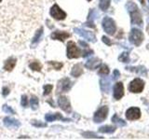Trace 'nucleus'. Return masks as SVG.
Masks as SVG:
<instances>
[{
  "label": "nucleus",
  "mask_w": 149,
  "mask_h": 140,
  "mask_svg": "<svg viewBox=\"0 0 149 140\" xmlns=\"http://www.w3.org/2000/svg\"><path fill=\"white\" fill-rule=\"evenodd\" d=\"M126 8L130 13V21H132V24H140L142 25L143 20H142V15L139 11V8L137 5L133 2H128L126 5Z\"/></svg>",
  "instance_id": "obj_1"
},
{
  "label": "nucleus",
  "mask_w": 149,
  "mask_h": 140,
  "mask_svg": "<svg viewBox=\"0 0 149 140\" xmlns=\"http://www.w3.org/2000/svg\"><path fill=\"white\" fill-rule=\"evenodd\" d=\"M102 28L109 35H114L116 30V22L112 18L110 17H104L102 20Z\"/></svg>",
  "instance_id": "obj_2"
},
{
  "label": "nucleus",
  "mask_w": 149,
  "mask_h": 140,
  "mask_svg": "<svg viewBox=\"0 0 149 140\" xmlns=\"http://www.w3.org/2000/svg\"><path fill=\"white\" fill-rule=\"evenodd\" d=\"M143 40V35L141 30L133 28L130 34V41L135 46H140Z\"/></svg>",
  "instance_id": "obj_3"
},
{
  "label": "nucleus",
  "mask_w": 149,
  "mask_h": 140,
  "mask_svg": "<svg viewBox=\"0 0 149 140\" xmlns=\"http://www.w3.org/2000/svg\"><path fill=\"white\" fill-rule=\"evenodd\" d=\"M81 55V50H79L76 43L73 41H69L67 44V57L69 59L78 58Z\"/></svg>",
  "instance_id": "obj_4"
},
{
  "label": "nucleus",
  "mask_w": 149,
  "mask_h": 140,
  "mask_svg": "<svg viewBox=\"0 0 149 140\" xmlns=\"http://www.w3.org/2000/svg\"><path fill=\"white\" fill-rule=\"evenodd\" d=\"M144 88V82L143 79L141 78H134L133 80L130 83L129 86V90L130 92H134V93H138V92H142Z\"/></svg>",
  "instance_id": "obj_5"
},
{
  "label": "nucleus",
  "mask_w": 149,
  "mask_h": 140,
  "mask_svg": "<svg viewBox=\"0 0 149 140\" xmlns=\"http://www.w3.org/2000/svg\"><path fill=\"white\" fill-rule=\"evenodd\" d=\"M108 111H109L108 106H104L100 107V108L95 112L94 116H93V120H94L96 123H102V121H104L106 119L107 114H108Z\"/></svg>",
  "instance_id": "obj_6"
},
{
  "label": "nucleus",
  "mask_w": 149,
  "mask_h": 140,
  "mask_svg": "<svg viewBox=\"0 0 149 140\" xmlns=\"http://www.w3.org/2000/svg\"><path fill=\"white\" fill-rule=\"evenodd\" d=\"M49 14L51 17H53L54 19L59 20V21L64 20V19L66 18V13H65L63 10H62L57 4H55L51 7L50 10H49Z\"/></svg>",
  "instance_id": "obj_7"
},
{
  "label": "nucleus",
  "mask_w": 149,
  "mask_h": 140,
  "mask_svg": "<svg viewBox=\"0 0 149 140\" xmlns=\"http://www.w3.org/2000/svg\"><path fill=\"white\" fill-rule=\"evenodd\" d=\"M72 81L70 80L68 78H64L58 82V88H57V92H68L70 89L72 88Z\"/></svg>",
  "instance_id": "obj_8"
},
{
  "label": "nucleus",
  "mask_w": 149,
  "mask_h": 140,
  "mask_svg": "<svg viewBox=\"0 0 149 140\" xmlns=\"http://www.w3.org/2000/svg\"><path fill=\"white\" fill-rule=\"evenodd\" d=\"M74 32L77 33V35H79L80 36L84 37L85 39L91 41V42H96V36L93 34L92 32L90 31H86L84 29H81V28H74Z\"/></svg>",
  "instance_id": "obj_9"
},
{
  "label": "nucleus",
  "mask_w": 149,
  "mask_h": 140,
  "mask_svg": "<svg viewBox=\"0 0 149 140\" xmlns=\"http://www.w3.org/2000/svg\"><path fill=\"white\" fill-rule=\"evenodd\" d=\"M126 117L130 120H139L141 118V110L138 107H130L126 111Z\"/></svg>",
  "instance_id": "obj_10"
},
{
  "label": "nucleus",
  "mask_w": 149,
  "mask_h": 140,
  "mask_svg": "<svg viewBox=\"0 0 149 140\" xmlns=\"http://www.w3.org/2000/svg\"><path fill=\"white\" fill-rule=\"evenodd\" d=\"M58 105H59V106L61 107V108H62L63 111L67 112V113H70V112L72 111L71 105H70V102H69L67 97L60 96L59 99H58Z\"/></svg>",
  "instance_id": "obj_11"
},
{
  "label": "nucleus",
  "mask_w": 149,
  "mask_h": 140,
  "mask_svg": "<svg viewBox=\"0 0 149 140\" xmlns=\"http://www.w3.org/2000/svg\"><path fill=\"white\" fill-rule=\"evenodd\" d=\"M124 96V86L122 82H116L114 86V97L116 100H119Z\"/></svg>",
  "instance_id": "obj_12"
},
{
  "label": "nucleus",
  "mask_w": 149,
  "mask_h": 140,
  "mask_svg": "<svg viewBox=\"0 0 149 140\" xmlns=\"http://www.w3.org/2000/svg\"><path fill=\"white\" fill-rule=\"evenodd\" d=\"M4 125L8 128H18L21 126V123L17 120H14L12 118H9V117H6L3 120Z\"/></svg>",
  "instance_id": "obj_13"
},
{
  "label": "nucleus",
  "mask_w": 149,
  "mask_h": 140,
  "mask_svg": "<svg viewBox=\"0 0 149 140\" xmlns=\"http://www.w3.org/2000/svg\"><path fill=\"white\" fill-rule=\"evenodd\" d=\"M70 36V34L67 32H63V31H55L51 34L50 37L55 40H60V41H64L66 38Z\"/></svg>",
  "instance_id": "obj_14"
},
{
  "label": "nucleus",
  "mask_w": 149,
  "mask_h": 140,
  "mask_svg": "<svg viewBox=\"0 0 149 140\" xmlns=\"http://www.w3.org/2000/svg\"><path fill=\"white\" fill-rule=\"evenodd\" d=\"M100 64H101V60L100 59H98V58H92V59L88 60V62L85 64V66L88 69L93 70V69L97 68Z\"/></svg>",
  "instance_id": "obj_15"
},
{
  "label": "nucleus",
  "mask_w": 149,
  "mask_h": 140,
  "mask_svg": "<svg viewBox=\"0 0 149 140\" xmlns=\"http://www.w3.org/2000/svg\"><path fill=\"white\" fill-rule=\"evenodd\" d=\"M45 120H46V121H53V120H65V121H70L69 119H64L60 113H55V114L49 113V114H46Z\"/></svg>",
  "instance_id": "obj_16"
},
{
  "label": "nucleus",
  "mask_w": 149,
  "mask_h": 140,
  "mask_svg": "<svg viewBox=\"0 0 149 140\" xmlns=\"http://www.w3.org/2000/svg\"><path fill=\"white\" fill-rule=\"evenodd\" d=\"M42 36H43V27H40L39 29L36 31L35 36L33 37V39H32L31 45L33 46V48H35V47L39 43L41 38H42Z\"/></svg>",
  "instance_id": "obj_17"
},
{
  "label": "nucleus",
  "mask_w": 149,
  "mask_h": 140,
  "mask_svg": "<svg viewBox=\"0 0 149 140\" xmlns=\"http://www.w3.org/2000/svg\"><path fill=\"white\" fill-rule=\"evenodd\" d=\"M16 63H17V60L16 58H8L6 62H5V64H4V69L6 70V71H11V70L15 67L16 65Z\"/></svg>",
  "instance_id": "obj_18"
},
{
  "label": "nucleus",
  "mask_w": 149,
  "mask_h": 140,
  "mask_svg": "<svg viewBox=\"0 0 149 140\" xmlns=\"http://www.w3.org/2000/svg\"><path fill=\"white\" fill-rule=\"evenodd\" d=\"M83 73V69L80 64H77L76 65H74L71 71V76L74 77V78H78L80 75H82Z\"/></svg>",
  "instance_id": "obj_19"
},
{
  "label": "nucleus",
  "mask_w": 149,
  "mask_h": 140,
  "mask_svg": "<svg viewBox=\"0 0 149 140\" xmlns=\"http://www.w3.org/2000/svg\"><path fill=\"white\" fill-rule=\"evenodd\" d=\"M115 126H111V125H104L102 127L99 128V132L100 133H104V134H113L116 131Z\"/></svg>",
  "instance_id": "obj_20"
},
{
  "label": "nucleus",
  "mask_w": 149,
  "mask_h": 140,
  "mask_svg": "<svg viewBox=\"0 0 149 140\" xmlns=\"http://www.w3.org/2000/svg\"><path fill=\"white\" fill-rule=\"evenodd\" d=\"M101 89L104 92H108L110 89V82L106 78H102L101 80Z\"/></svg>",
  "instance_id": "obj_21"
},
{
  "label": "nucleus",
  "mask_w": 149,
  "mask_h": 140,
  "mask_svg": "<svg viewBox=\"0 0 149 140\" xmlns=\"http://www.w3.org/2000/svg\"><path fill=\"white\" fill-rule=\"evenodd\" d=\"M30 104H31V108L33 110H36L38 108V99H37V97L36 95H32L31 99H30Z\"/></svg>",
  "instance_id": "obj_22"
},
{
  "label": "nucleus",
  "mask_w": 149,
  "mask_h": 140,
  "mask_svg": "<svg viewBox=\"0 0 149 140\" xmlns=\"http://www.w3.org/2000/svg\"><path fill=\"white\" fill-rule=\"evenodd\" d=\"M109 6H110V0H100L99 7L102 10L106 11L108 9Z\"/></svg>",
  "instance_id": "obj_23"
},
{
  "label": "nucleus",
  "mask_w": 149,
  "mask_h": 140,
  "mask_svg": "<svg viewBox=\"0 0 149 140\" xmlns=\"http://www.w3.org/2000/svg\"><path fill=\"white\" fill-rule=\"evenodd\" d=\"M112 121H113L114 123H116V125H118V126H125L126 125V123L123 120H121L119 117L118 115H114L113 116V118H112Z\"/></svg>",
  "instance_id": "obj_24"
},
{
  "label": "nucleus",
  "mask_w": 149,
  "mask_h": 140,
  "mask_svg": "<svg viewBox=\"0 0 149 140\" xmlns=\"http://www.w3.org/2000/svg\"><path fill=\"white\" fill-rule=\"evenodd\" d=\"M29 67L35 71H41V68H42V65L38 63V62H33L29 64Z\"/></svg>",
  "instance_id": "obj_25"
},
{
  "label": "nucleus",
  "mask_w": 149,
  "mask_h": 140,
  "mask_svg": "<svg viewBox=\"0 0 149 140\" xmlns=\"http://www.w3.org/2000/svg\"><path fill=\"white\" fill-rule=\"evenodd\" d=\"M100 75H108L109 74V68L107 66L106 64H102L100 68H99V71H98Z\"/></svg>",
  "instance_id": "obj_26"
},
{
  "label": "nucleus",
  "mask_w": 149,
  "mask_h": 140,
  "mask_svg": "<svg viewBox=\"0 0 149 140\" xmlns=\"http://www.w3.org/2000/svg\"><path fill=\"white\" fill-rule=\"evenodd\" d=\"M118 60L120 62H123V63H128L130 61V57H129V54L127 52H123L121 53L120 56L118 57Z\"/></svg>",
  "instance_id": "obj_27"
},
{
  "label": "nucleus",
  "mask_w": 149,
  "mask_h": 140,
  "mask_svg": "<svg viewBox=\"0 0 149 140\" xmlns=\"http://www.w3.org/2000/svg\"><path fill=\"white\" fill-rule=\"evenodd\" d=\"M49 64L52 65V67H54V69L56 70H60L63 67V64L62 63H58V62H52V61H49Z\"/></svg>",
  "instance_id": "obj_28"
},
{
  "label": "nucleus",
  "mask_w": 149,
  "mask_h": 140,
  "mask_svg": "<svg viewBox=\"0 0 149 140\" xmlns=\"http://www.w3.org/2000/svg\"><path fill=\"white\" fill-rule=\"evenodd\" d=\"M52 89H53V86L52 85H50V84H47V85L44 86V92H43V94L44 95L49 94L50 92L52 91Z\"/></svg>",
  "instance_id": "obj_29"
},
{
  "label": "nucleus",
  "mask_w": 149,
  "mask_h": 140,
  "mask_svg": "<svg viewBox=\"0 0 149 140\" xmlns=\"http://www.w3.org/2000/svg\"><path fill=\"white\" fill-rule=\"evenodd\" d=\"M2 109L4 112H6L8 114H15V111H14L10 106H8V105H4L2 106Z\"/></svg>",
  "instance_id": "obj_30"
},
{
  "label": "nucleus",
  "mask_w": 149,
  "mask_h": 140,
  "mask_svg": "<svg viewBox=\"0 0 149 140\" xmlns=\"http://www.w3.org/2000/svg\"><path fill=\"white\" fill-rule=\"evenodd\" d=\"M31 124H32V125H34L35 127H46V126H47V123H41V121L35 120L31 121Z\"/></svg>",
  "instance_id": "obj_31"
},
{
  "label": "nucleus",
  "mask_w": 149,
  "mask_h": 140,
  "mask_svg": "<svg viewBox=\"0 0 149 140\" xmlns=\"http://www.w3.org/2000/svg\"><path fill=\"white\" fill-rule=\"evenodd\" d=\"M82 135L84 137H88V138H91V137H92V138H100L99 136H97V135L95 134H93V133H83L82 134Z\"/></svg>",
  "instance_id": "obj_32"
},
{
  "label": "nucleus",
  "mask_w": 149,
  "mask_h": 140,
  "mask_svg": "<svg viewBox=\"0 0 149 140\" xmlns=\"http://www.w3.org/2000/svg\"><path fill=\"white\" fill-rule=\"evenodd\" d=\"M21 105L23 107H26L28 105V101H27V96L26 95H22V101H21Z\"/></svg>",
  "instance_id": "obj_33"
},
{
  "label": "nucleus",
  "mask_w": 149,
  "mask_h": 140,
  "mask_svg": "<svg viewBox=\"0 0 149 140\" xmlns=\"http://www.w3.org/2000/svg\"><path fill=\"white\" fill-rule=\"evenodd\" d=\"M2 93H3L4 96H7L8 93H9V89L8 87H3V89H2Z\"/></svg>",
  "instance_id": "obj_34"
},
{
  "label": "nucleus",
  "mask_w": 149,
  "mask_h": 140,
  "mask_svg": "<svg viewBox=\"0 0 149 140\" xmlns=\"http://www.w3.org/2000/svg\"><path fill=\"white\" fill-rule=\"evenodd\" d=\"M102 41H104L106 45H111V44H112V43H111V41L108 40V38H107L106 36H102Z\"/></svg>",
  "instance_id": "obj_35"
},
{
  "label": "nucleus",
  "mask_w": 149,
  "mask_h": 140,
  "mask_svg": "<svg viewBox=\"0 0 149 140\" xmlns=\"http://www.w3.org/2000/svg\"><path fill=\"white\" fill-rule=\"evenodd\" d=\"M78 43H79V45L83 46L84 48H88V45L87 43H85V42H83V41H79Z\"/></svg>",
  "instance_id": "obj_36"
},
{
  "label": "nucleus",
  "mask_w": 149,
  "mask_h": 140,
  "mask_svg": "<svg viewBox=\"0 0 149 140\" xmlns=\"http://www.w3.org/2000/svg\"><path fill=\"white\" fill-rule=\"evenodd\" d=\"M146 31L148 32V34H149V25H148V26L146 27Z\"/></svg>",
  "instance_id": "obj_37"
},
{
  "label": "nucleus",
  "mask_w": 149,
  "mask_h": 140,
  "mask_svg": "<svg viewBox=\"0 0 149 140\" xmlns=\"http://www.w3.org/2000/svg\"><path fill=\"white\" fill-rule=\"evenodd\" d=\"M88 1H91V0H88Z\"/></svg>",
  "instance_id": "obj_38"
},
{
  "label": "nucleus",
  "mask_w": 149,
  "mask_h": 140,
  "mask_svg": "<svg viewBox=\"0 0 149 140\" xmlns=\"http://www.w3.org/2000/svg\"><path fill=\"white\" fill-rule=\"evenodd\" d=\"M0 2H2V0H0Z\"/></svg>",
  "instance_id": "obj_39"
},
{
  "label": "nucleus",
  "mask_w": 149,
  "mask_h": 140,
  "mask_svg": "<svg viewBox=\"0 0 149 140\" xmlns=\"http://www.w3.org/2000/svg\"><path fill=\"white\" fill-rule=\"evenodd\" d=\"M148 1H149V0H148Z\"/></svg>",
  "instance_id": "obj_40"
}]
</instances>
